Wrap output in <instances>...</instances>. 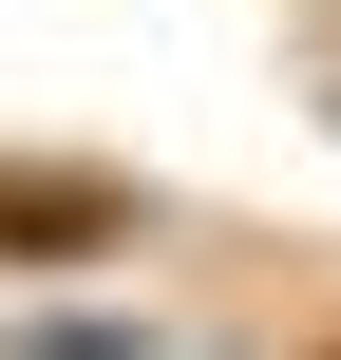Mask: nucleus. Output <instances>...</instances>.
<instances>
[{
	"instance_id": "f257e3e1",
	"label": "nucleus",
	"mask_w": 341,
	"mask_h": 360,
	"mask_svg": "<svg viewBox=\"0 0 341 360\" xmlns=\"http://www.w3.org/2000/svg\"><path fill=\"white\" fill-rule=\"evenodd\" d=\"M152 228V190H114V171H0V266H114Z\"/></svg>"
},
{
	"instance_id": "f03ea898",
	"label": "nucleus",
	"mask_w": 341,
	"mask_h": 360,
	"mask_svg": "<svg viewBox=\"0 0 341 360\" xmlns=\"http://www.w3.org/2000/svg\"><path fill=\"white\" fill-rule=\"evenodd\" d=\"M0 360H190V342H171V323H133V304H19Z\"/></svg>"
}]
</instances>
